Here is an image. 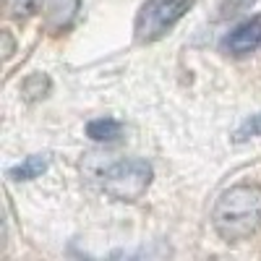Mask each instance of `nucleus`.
<instances>
[{
    "instance_id": "nucleus-8",
    "label": "nucleus",
    "mask_w": 261,
    "mask_h": 261,
    "mask_svg": "<svg viewBox=\"0 0 261 261\" xmlns=\"http://www.w3.org/2000/svg\"><path fill=\"white\" fill-rule=\"evenodd\" d=\"M6 8L16 18H27L39 8V0H6Z\"/></svg>"
},
{
    "instance_id": "nucleus-6",
    "label": "nucleus",
    "mask_w": 261,
    "mask_h": 261,
    "mask_svg": "<svg viewBox=\"0 0 261 261\" xmlns=\"http://www.w3.org/2000/svg\"><path fill=\"white\" fill-rule=\"evenodd\" d=\"M47 165H50L47 154H32V157H27L21 165L11 167V170H8V178H11V180H34V178H39L42 172L47 170Z\"/></svg>"
},
{
    "instance_id": "nucleus-10",
    "label": "nucleus",
    "mask_w": 261,
    "mask_h": 261,
    "mask_svg": "<svg viewBox=\"0 0 261 261\" xmlns=\"http://www.w3.org/2000/svg\"><path fill=\"white\" fill-rule=\"evenodd\" d=\"M251 136H261V113L253 115V118H248L241 128L235 130V141H238V144H241V141H248Z\"/></svg>"
},
{
    "instance_id": "nucleus-12",
    "label": "nucleus",
    "mask_w": 261,
    "mask_h": 261,
    "mask_svg": "<svg viewBox=\"0 0 261 261\" xmlns=\"http://www.w3.org/2000/svg\"><path fill=\"white\" fill-rule=\"evenodd\" d=\"M3 39H6V58H8V55L13 53V42H11V37H8V32L3 34Z\"/></svg>"
},
{
    "instance_id": "nucleus-9",
    "label": "nucleus",
    "mask_w": 261,
    "mask_h": 261,
    "mask_svg": "<svg viewBox=\"0 0 261 261\" xmlns=\"http://www.w3.org/2000/svg\"><path fill=\"white\" fill-rule=\"evenodd\" d=\"M47 89H50V81H47V76H42V73H37V76L27 79V84H24V94H27L29 99L45 97V92H47Z\"/></svg>"
},
{
    "instance_id": "nucleus-3",
    "label": "nucleus",
    "mask_w": 261,
    "mask_h": 261,
    "mask_svg": "<svg viewBox=\"0 0 261 261\" xmlns=\"http://www.w3.org/2000/svg\"><path fill=\"white\" fill-rule=\"evenodd\" d=\"M191 6L193 0H146L134 21L136 39L144 42V45L162 39L191 11Z\"/></svg>"
},
{
    "instance_id": "nucleus-4",
    "label": "nucleus",
    "mask_w": 261,
    "mask_h": 261,
    "mask_svg": "<svg viewBox=\"0 0 261 261\" xmlns=\"http://www.w3.org/2000/svg\"><path fill=\"white\" fill-rule=\"evenodd\" d=\"M258 47H261V16H253V18L243 21L241 27L232 29L222 39V50L230 53V55H235V58L251 55Z\"/></svg>"
},
{
    "instance_id": "nucleus-7",
    "label": "nucleus",
    "mask_w": 261,
    "mask_h": 261,
    "mask_svg": "<svg viewBox=\"0 0 261 261\" xmlns=\"http://www.w3.org/2000/svg\"><path fill=\"white\" fill-rule=\"evenodd\" d=\"M120 134H123V125L113 118H97L86 125V136L92 141H99V144L115 141V139H120Z\"/></svg>"
},
{
    "instance_id": "nucleus-2",
    "label": "nucleus",
    "mask_w": 261,
    "mask_h": 261,
    "mask_svg": "<svg viewBox=\"0 0 261 261\" xmlns=\"http://www.w3.org/2000/svg\"><path fill=\"white\" fill-rule=\"evenodd\" d=\"M154 170L146 160H120L102 172V188L115 201H139L151 186Z\"/></svg>"
},
{
    "instance_id": "nucleus-11",
    "label": "nucleus",
    "mask_w": 261,
    "mask_h": 261,
    "mask_svg": "<svg viewBox=\"0 0 261 261\" xmlns=\"http://www.w3.org/2000/svg\"><path fill=\"white\" fill-rule=\"evenodd\" d=\"M253 3H256V0H222V6H220V16H222V18L238 16V13H243L246 8H251Z\"/></svg>"
},
{
    "instance_id": "nucleus-1",
    "label": "nucleus",
    "mask_w": 261,
    "mask_h": 261,
    "mask_svg": "<svg viewBox=\"0 0 261 261\" xmlns=\"http://www.w3.org/2000/svg\"><path fill=\"white\" fill-rule=\"evenodd\" d=\"M212 225L227 243L253 235L261 227V186L238 183L227 188L212 209Z\"/></svg>"
},
{
    "instance_id": "nucleus-5",
    "label": "nucleus",
    "mask_w": 261,
    "mask_h": 261,
    "mask_svg": "<svg viewBox=\"0 0 261 261\" xmlns=\"http://www.w3.org/2000/svg\"><path fill=\"white\" fill-rule=\"evenodd\" d=\"M79 8H81V0H53L50 13H47V29L55 32V34L65 32L73 24Z\"/></svg>"
}]
</instances>
